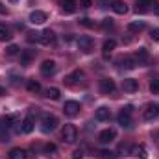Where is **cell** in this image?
I'll return each mask as SVG.
<instances>
[{
    "mask_svg": "<svg viewBox=\"0 0 159 159\" xmlns=\"http://www.w3.org/2000/svg\"><path fill=\"white\" fill-rule=\"evenodd\" d=\"M56 128H57V119H56L54 115H50V113L43 115V119H41V129H43L44 133H50V131H54Z\"/></svg>",
    "mask_w": 159,
    "mask_h": 159,
    "instance_id": "cell-1",
    "label": "cell"
},
{
    "mask_svg": "<svg viewBox=\"0 0 159 159\" xmlns=\"http://www.w3.org/2000/svg\"><path fill=\"white\" fill-rule=\"evenodd\" d=\"M61 137H63L65 143L72 144V143H76V139H78V131H76V128H74L72 124H67V126L63 128V131H61Z\"/></svg>",
    "mask_w": 159,
    "mask_h": 159,
    "instance_id": "cell-2",
    "label": "cell"
},
{
    "mask_svg": "<svg viewBox=\"0 0 159 159\" xmlns=\"http://www.w3.org/2000/svg\"><path fill=\"white\" fill-rule=\"evenodd\" d=\"M131 113H133V107L131 106H126L119 113V124L122 128H129L131 126Z\"/></svg>",
    "mask_w": 159,
    "mask_h": 159,
    "instance_id": "cell-3",
    "label": "cell"
},
{
    "mask_svg": "<svg viewBox=\"0 0 159 159\" xmlns=\"http://www.w3.org/2000/svg\"><path fill=\"white\" fill-rule=\"evenodd\" d=\"M93 46H94V41H93V37H89V35H81L78 39V48L81 52H85V54H89L93 50Z\"/></svg>",
    "mask_w": 159,
    "mask_h": 159,
    "instance_id": "cell-4",
    "label": "cell"
},
{
    "mask_svg": "<svg viewBox=\"0 0 159 159\" xmlns=\"http://www.w3.org/2000/svg\"><path fill=\"white\" fill-rule=\"evenodd\" d=\"M159 115V106L157 104H148L144 109H143V119L144 120H154Z\"/></svg>",
    "mask_w": 159,
    "mask_h": 159,
    "instance_id": "cell-5",
    "label": "cell"
},
{
    "mask_svg": "<svg viewBox=\"0 0 159 159\" xmlns=\"http://www.w3.org/2000/svg\"><path fill=\"white\" fill-rule=\"evenodd\" d=\"M63 113H65L67 117H76V115L80 113V104L78 102H74V100L65 102V106H63Z\"/></svg>",
    "mask_w": 159,
    "mask_h": 159,
    "instance_id": "cell-6",
    "label": "cell"
},
{
    "mask_svg": "<svg viewBox=\"0 0 159 159\" xmlns=\"http://www.w3.org/2000/svg\"><path fill=\"white\" fill-rule=\"evenodd\" d=\"M115 91V81L109 78H104L100 80V93H104V94H109V93H113Z\"/></svg>",
    "mask_w": 159,
    "mask_h": 159,
    "instance_id": "cell-7",
    "label": "cell"
},
{
    "mask_svg": "<svg viewBox=\"0 0 159 159\" xmlns=\"http://www.w3.org/2000/svg\"><path fill=\"white\" fill-rule=\"evenodd\" d=\"M115 129H104L100 135H98V141L102 143V144H109L111 141H115Z\"/></svg>",
    "mask_w": 159,
    "mask_h": 159,
    "instance_id": "cell-8",
    "label": "cell"
},
{
    "mask_svg": "<svg viewBox=\"0 0 159 159\" xmlns=\"http://www.w3.org/2000/svg\"><path fill=\"white\" fill-rule=\"evenodd\" d=\"M41 72H43L44 76H50V74H54V72H56V61H52V59H46V61H43V65H41Z\"/></svg>",
    "mask_w": 159,
    "mask_h": 159,
    "instance_id": "cell-9",
    "label": "cell"
},
{
    "mask_svg": "<svg viewBox=\"0 0 159 159\" xmlns=\"http://www.w3.org/2000/svg\"><path fill=\"white\" fill-rule=\"evenodd\" d=\"M54 41H56V34H54L52 30H44V32L39 35V43L41 44H46V46H48V44H52Z\"/></svg>",
    "mask_w": 159,
    "mask_h": 159,
    "instance_id": "cell-10",
    "label": "cell"
},
{
    "mask_svg": "<svg viewBox=\"0 0 159 159\" xmlns=\"http://www.w3.org/2000/svg\"><path fill=\"white\" fill-rule=\"evenodd\" d=\"M122 89H124V93H135L139 89V83H137V80L128 78L122 81Z\"/></svg>",
    "mask_w": 159,
    "mask_h": 159,
    "instance_id": "cell-11",
    "label": "cell"
},
{
    "mask_svg": "<svg viewBox=\"0 0 159 159\" xmlns=\"http://www.w3.org/2000/svg\"><path fill=\"white\" fill-rule=\"evenodd\" d=\"M152 6H154V0H137L135 11H137V13H146V11L152 9Z\"/></svg>",
    "mask_w": 159,
    "mask_h": 159,
    "instance_id": "cell-12",
    "label": "cell"
},
{
    "mask_svg": "<svg viewBox=\"0 0 159 159\" xmlns=\"http://www.w3.org/2000/svg\"><path fill=\"white\" fill-rule=\"evenodd\" d=\"M35 126V119H34V113H30L26 119L22 120V133H30Z\"/></svg>",
    "mask_w": 159,
    "mask_h": 159,
    "instance_id": "cell-13",
    "label": "cell"
},
{
    "mask_svg": "<svg viewBox=\"0 0 159 159\" xmlns=\"http://www.w3.org/2000/svg\"><path fill=\"white\" fill-rule=\"evenodd\" d=\"M59 6L65 13H74L76 11V0H59Z\"/></svg>",
    "mask_w": 159,
    "mask_h": 159,
    "instance_id": "cell-14",
    "label": "cell"
},
{
    "mask_svg": "<svg viewBox=\"0 0 159 159\" xmlns=\"http://www.w3.org/2000/svg\"><path fill=\"white\" fill-rule=\"evenodd\" d=\"M111 7H113V11L119 13V15L128 13V6H126V2H122V0H111Z\"/></svg>",
    "mask_w": 159,
    "mask_h": 159,
    "instance_id": "cell-15",
    "label": "cell"
},
{
    "mask_svg": "<svg viewBox=\"0 0 159 159\" xmlns=\"http://www.w3.org/2000/svg\"><path fill=\"white\" fill-rule=\"evenodd\" d=\"M46 20V13L44 11H32L30 15V22L32 24H43Z\"/></svg>",
    "mask_w": 159,
    "mask_h": 159,
    "instance_id": "cell-16",
    "label": "cell"
},
{
    "mask_svg": "<svg viewBox=\"0 0 159 159\" xmlns=\"http://www.w3.org/2000/svg\"><path fill=\"white\" fill-rule=\"evenodd\" d=\"M34 57H35V52L34 50H22L20 52V65H30Z\"/></svg>",
    "mask_w": 159,
    "mask_h": 159,
    "instance_id": "cell-17",
    "label": "cell"
},
{
    "mask_svg": "<svg viewBox=\"0 0 159 159\" xmlns=\"http://www.w3.org/2000/svg\"><path fill=\"white\" fill-rule=\"evenodd\" d=\"M129 154L135 156V157H141V159L148 157V152H146V148H144L143 144H139V146H131V152H129Z\"/></svg>",
    "mask_w": 159,
    "mask_h": 159,
    "instance_id": "cell-18",
    "label": "cell"
},
{
    "mask_svg": "<svg viewBox=\"0 0 159 159\" xmlns=\"http://www.w3.org/2000/svg\"><path fill=\"white\" fill-rule=\"evenodd\" d=\"M83 78H85V74H83L81 70H76V72H72L65 81H67L69 85H76V83H80V80H83Z\"/></svg>",
    "mask_w": 159,
    "mask_h": 159,
    "instance_id": "cell-19",
    "label": "cell"
},
{
    "mask_svg": "<svg viewBox=\"0 0 159 159\" xmlns=\"http://www.w3.org/2000/svg\"><path fill=\"white\" fill-rule=\"evenodd\" d=\"M9 159H28V152L22 148H13L9 152Z\"/></svg>",
    "mask_w": 159,
    "mask_h": 159,
    "instance_id": "cell-20",
    "label": "cell"
},
{
    "mask_svg": "<svg viewBox=\"0 0 159 159\" xmlns=\"http://www.w3.org/2000/svg\"><path fill=\"white\" fill-rule=\"evenodd\" d=\"M148 57H150V54H148L146 48H139V50L135 52V56H133V59H135L137 63H141V61H148Z\"/></svg>",
    "mask_w": 159,
    "mask_h": 159,
    "instance_id": "cell-21",
    "label": "cell"
},
{
    "mask_svg": "<svg viewBox=\"0 0 159 159\" xmlns=\"http://www.w3.org/2000/svg\"><path fill=\"white\" fill-rule=\"evenodd\" d=\"M109 117H111V111L107 109V107H98L96 109V120H109Z\"/></svg>",
    "mask_w": 159,
    "mask_h": 159,
    "instance_id": "cell-22",
    "label": "cell"
},
{
    "mask_svg": "<svg viewBox=\"0 0 159 159\" xmlns=\"http://www.w3.org/2000/svg\"><path fill=\"white\" fill-rule=\"evenodd\" d=\"M59 89H56V87H48L46 91H44V96L46 98H50V100H59Z\"/></svg>",
    "mask_w": 159,
    "mask_h": 159,
    "instance_id": "cell-23",
    "label": "cell"
},
{
    "mask_svg": "<svg viewBox=\"0 0 159 159\" xmlns=\"http://www.w3.org/2000/svg\"><path fill=\"white\" fill-rule=\"evenodd\" d=\"M0 141H9V126L4 120L0 122Z\"/></svg>",
    "mask_w": 159,
    "mask_h": 159,
    "instance_id": "cell-24",
    "label": "cell"
},
{
    "mask_svg": "<svg viewBox=\"0 0 159 159\" xmlns=\"http://www.w3.org/2000/svg\"><path fill=\"white\" fill-rule=\"evenodd\" d=\"M119 63H120V67H124V69H135V65H137V61L133 57H129V56L128 57H122Z\"/></svg>",
    "mask_w": 159,
    "mask_h": 159,
    "instance_id": "cell-25",
    "label": "cell"
},
{
    "mask_svg": "<svg viewBox=\"0 0 159 159\" xmlns=\"http://www.w3.org/2000/svg\"><path fill=\"white\" fill-rule=\"evenodd\" d=\"M11 37H13L11 35V30L6 24H0V41H9Z\"/></svg>",
    "mask_w": 159,
    "mask_h": 159,
    "instance_id": "cell-26",
    "label": "cell"
},
{
    "mask_svg": "<svg viewBox=\"0 0 159 159\" xmlns=\"http://www.w3.org/2000/svg\"><path fill=\"white\" fill-rule=\"evenodd\" d=\"M115 46H117V43L113 39H107L104 43V46H102V50H104V56H107V54H111L113 50H115Z\"/></svg>",
    "mask_w": 159,
    "mask_h": 159,
    "instance_id": "cell-27",
    "label": "cell"
},
{
    "mask_svg": "<svg viewBox=\"0 0 159 159\" xmlns=\"http://www.w3.org/2000/svg\"><path fill=\"white\" fill-rule=\"evenodd\" d=\"M128 30H129V32H143V30H144V22H143V20L129 22V24H128Z\"/></svg>",
    "mask_w": 159,
    "mask_h": 159,
    "instance_id": "cell-28",
    "label": "cell"
},
{
    "mask_svg": "<svg viewBox=\"0 0 159 159\" xmlns=\"http://www.w3.org/2000/svg\"><path fill=\"white\" fill-rule=\"evenodd\" d=\"M4 122H6L9 128H13L15 124H20V122H19V115H15V113H11V115H6V117H4Z\"/></svg>",
    "mask_w": 159,
    "mask_h": 159,
    "instance_id": "cell-29",
    "label": "cell"
},
{
    "mask_svg": "<svg viewBox=\"0 0 159 159\" xmlns=\"http://www.w3.org/2000/svg\"><path fill=\"white\" fill-rule=\"evenodd\" d=\"M98 157H102V159H117L119 157V154H117V152H111V150H100V152H98Z\"/></svg>",
    "mask_w": 159,
    "mask_h": 159,
    "instance_id": "cell-30",
    "label": "cell"
},
{
    "mask_svg": "<svg viewBox=\"0 0 159 159\" xmlns=\"http://www.w3.org/2000/svg\"><path fill=\"white\" fill-rule=\"evenodd\" d=\"M44 154H46L48 157H54V156L57 154V146H56V144H52V143H48V144L44 146Z\"/></svg>",
    "mask_w": 159,
    "mask_h": 159,
    "instance_id": "cell-31",
    "label": "cell"
},
{
    "mask_svg": "<svg viewBox=\"0 0 159 159\" xmlns=\"http://www.w3.org/2000/svg\"><path fill=\"white\" fill-rule=\"evenodd\" d=\"M26 87H28V91H30V93H39V91H41V83H39V81H35V80H30Z\"/></svg>",
    "mask_w": 159,
    "mask_h": 159,
    "instance_id": "cell-32",
    "label": "cell"
},
{
    "mask_svg": "<svg viewBox=\"0 0 159 159\" xmlns=\"http://www.w3.org/2000/svg\"><path fill=\"white\" fill-rule=\"evenodd\" d=\"M19 52H20V48H19L17 44H9V46L6 48V54H7V56H17Z\"/></svg>",
    "mask_w": 159,
    "mask_h": 159,
    "instance_id": "cell-33",
    "label": "cell"
},
{
    "mask_svg": "<svg viewBox=\"0 0 159 159\" xmlns=\"http://www.w3.org/2000/svg\"><path fill=\"white\" fill-rule=\"evenodd\" d=\"M119 152H122V154H129V152H131V146H129L128 143H120Z\"/></svg>",
    "mask_w": 159,
    "mask_h": 159,
    "instance_id": "cell-34",
    "label": "cell"
},
{
    "mask_svg": "<svg viewBox=\"0 0 159 159\" xmlns=\"http://www.w3.org/2000/svg\"><path fill=\"white\" fill-rule=\"evenodd\" d=\"M150 91H152L154 94H159V80H154V81L150 83Z\"/></svg>",
    "mask_w": 159,
    "mask_h": 159,
    "instance_id": "cell-35",
    "label": "cell"
},
{
    "mask_svg": "<svg viewBox=\"0 0 159 159\" xmlns=\"http://www.w3.org/2000/svg\"><path fill=\"white\" fill-rule=\"evenodd\" d=\"M150 37L154 41H159V28H154V30L150 32Z\"/></svg>",
    "mask_w": 159,
    "mask_h": 159,
    "instance_id": "cell-36",
    "label": "cell"
},
{
    "mask_svg": "<svg viewBox=\"0 0 159 159\" xmlns=\"http://www.w3.org/2000/svg\"><path fill=\"white\" fill-rule=\"evenodd\" d=\"M80 22H81V24H83V26H87V28H91V26H94V22H91V20H89V19H81V20H80Z\"/></svg>",
    "mask_w": 159,
    "mask_h": 159,
    "instance_id": "cell-37",
    "label": "cell"
},
{
    "mask_svg": "<svg viewBox=\"0 0 159 159\" xmlns=\"http://www.w3.org/2000/svg\"><path fill=\"white\" fill-rule=\"evenodd\" d=\"M102 26H104V28H111V26H113V20H111V19H104Z\"/></svg>",
    "mask_w": 159,
    "mask_h": 159,
    "instance_id": "cell-38",
    "label": "cell"
},
{
    "mask_svg": "<svg viewBox=\"0 0 159 159\" xmlns=\"http://www.w3.org/2000/svg\"><path fill=\"white\" fill-rule=\"evenodd\" d=\"M28 35H30V37H28V41H30V43H34V41H39L41 34H28Z\"/></svg>",
    "mask_w": 159,
    "mask_h": 159,
    "instance_id": "cell-39",
    "label": "cell"
},
{
    "mask_svg": "<svg viewBox=\"0 0 159 159\" xmlns=\"http://www.w3.org/2000/svg\"><path fill=\"white\" fill-rule=\"evenodd\" d=\"M81 156H83V152H81V150H74V152H72V157H74V159H81Z\"/></svg>",
    "mask_w": 159,
    "mask_h": 159,
    "instance_id": "cell-40",
    "label": "cell"
},
{
    "mask_svg": "<svg viewBox=\"0 0 159 159\" xmlns=\"http://www.w3.org/2000/svg\"><path fill=\"white\" fill-rule=\"evenodd\" d=\"M80 2H81L83 7H91V6H93V0H80Z\"/></svg>",
    "mask_w": 159,
    "mask_h": 159,
    "instance_id": "cell-41",
    "label": "cell"
},
{
    "mask_svg": "<svg viewBox=\"0 0 159 159\" xmlns=\"http://www.w3.org/2000/svg\"><path fill=\"white\" fill-rule=\"evenodd\" d=\"M152 9H154V13H156V15H159V2L156 4V6H152Z\"/></svg>",
    "mask_w": 159,
    "mask_h": 159,
    "instance_id": "cell-42",
    "label": "cell"
},
{
    "mask_svg": "<svg viewBox=\"0 0 159 159\" xmlns=\"http://www.w3.org/2000/svg\"><path fill=\"white\" fill-rule=\"evenodd\" d=\"M4 13H7V9H6V6L0 4V15H4Z\"/></svg>",
    "mask_w": 159,
    "mask_h": 159,
    "instance_id": "cell-43",
    "label": "cell"
},
{
    "mask_svg": "<svg viewBox=\"0 0 159 159\" xmlns=\"http://www.w3.org/2000/svg\"><path fill=\"white\" fill-rule=\"evenodd\" d=\"M2 94H4V89H2V87H0V96H2Z\"/></svg>",
    "mask_w": 159,
    "mask_h": 159,
    "instance_id": "cell-44",
    "label": "cell"
},
{
    "mask_svg": "<svg viewBox=\"0 0 159 159\" xmlns=\"http://www.w3.org/2000/svg\"><path fill=\"white\" fill-rule=\"evenodd\" d=\"M9 2H17V0H9Z\"/></svg>",
    "mask_w": 159,
    "mask_h": 159,
    "instance_id": "cell-45",
    "label": "cell"
}]
</instances>
